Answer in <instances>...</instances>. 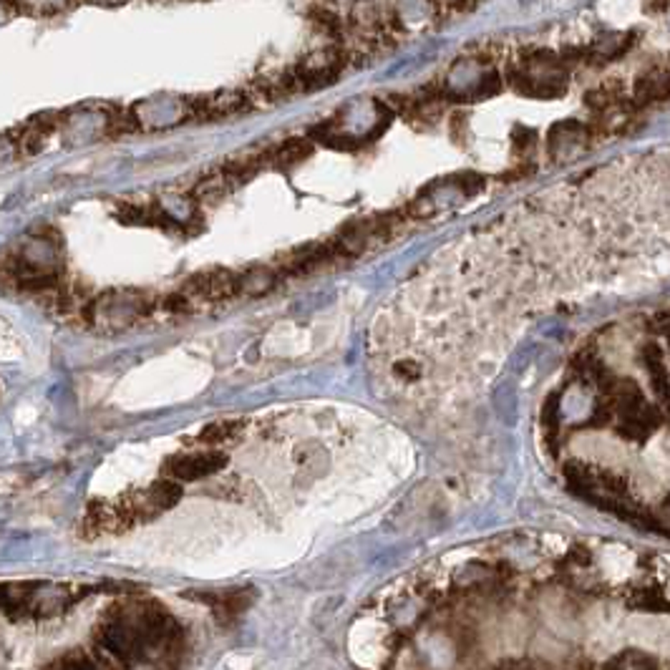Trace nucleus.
I'll use <instances>...</instances> for the list:
<instances>
[{
    "label": "nucleus",
    "instance_id": "1",
    "mask_svg": "<svg viewBox=\"0 0 670 670\" xmlns=\"http://www.w3.org/2000/svg\"><path fill=\"white\" fill-rule=\"evenodd\" d=\"M222 463H225L222 454L202 451V454H192V456H184V459H174V462L167 463V469L177 479H199V476H207L222 469Z\"/></svg>",
    "mask_w": 670,
    "mask_h": 670
},
{
    "label": "nucleus",
    "instance_id": "2",
    "mask_svg": "<svg viewBox=\"0 0 670 670\" xmlns=\"http://www.w3.org/2000/svg\"><path fill=\"white\" fill-rule=\"evenodd\" d=\"M355 635H361V643H355L353 640L355 660H358V663H366V665H373V663L381 658V653H378V647H381V638H378L376 625L363 622V625H358Z\"/></svg>",
    "mask_w": 670,
    "mask_h": 670
},
{
    "label": "nucleus",
    "instance_id": "3",
    "mask_svg": "<svg viewBox=\"0 0 670 670\" xmlns=\"http://www.w3.org/2000/svg\"><path fill=\"white\" fill-rule=\"evenodd\" d=\"M243 427L237 424V421H217V424H209L202 434H199V439L205 441V444H222V441H230L234 434H240Z\"/></svg>",
    "mask_w": 670,
    "mask_h": 670
}]
</instances>
